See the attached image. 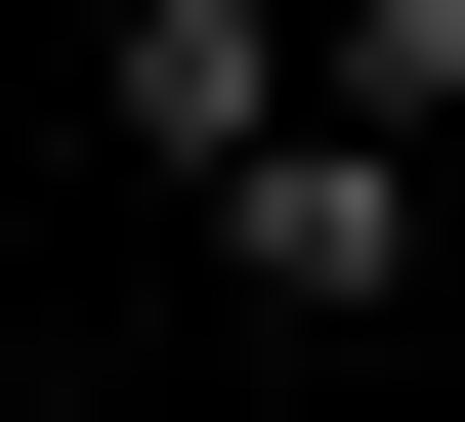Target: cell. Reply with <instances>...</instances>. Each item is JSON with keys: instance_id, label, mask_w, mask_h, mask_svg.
<instances>
[{"instance_id": "6da1fadb", "label": "cell", "mask_w": 465, "mask_h": 422, "mask_svg": "<svg viewBox=\"0 0 465 422\" xmlns=\"http://www.w3.org/2000/svg\"><path fill=\"white\" fill-rule=\"evenodd\" d=\"M212 253H254L296 338H381V296L465 253V169H423V127H296V169H212Z\"/></svg>"}, {"instance_id": "7a4b0ae2", "label": "cell", "mask_w": 465, "mask_h": 422, "mask_svg": "<svg viewBox=\"0 0 465 422\" xmlns=\"http://www.w3.org/2000/svg\"><path fill=\"white\" fill-rule=\"evenodd\" d=\"M127 169H170V211H212V169H296V127H339V43H296V0H127Z\"/></svg>"}]
</instances>
